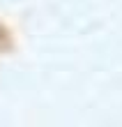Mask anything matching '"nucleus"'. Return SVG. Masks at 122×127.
<instances>
[{
	"instance_id": "f257e3e1",
	"label": "nucleus",
	"mask_w": 122,
	"mask_h": 127,
	"mask_svg": "<svg viewBox=\"0 0 122 127\" xmlns=\"http://www.w3.org/2000/svg\"><path fill=\"white\" fill-rule=\"evenodd\" d=\"M9 44H12V39H9V32H7L5 28L0 26V51H7V49H9Z\"/></svg>"
}]
</instances>
